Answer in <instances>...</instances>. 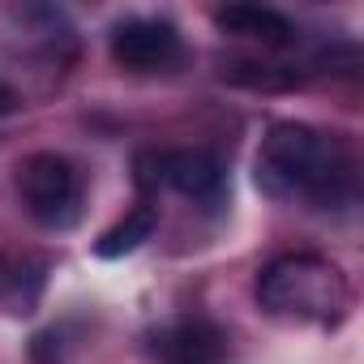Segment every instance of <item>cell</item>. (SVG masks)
Wrapping results in <instances>:
<instances>
[{
  "instance_id": "8992f818",
  "label": "cell",
  "mask_w": 364,
  "mask_h": 364,
  "mask_svg": "<svg viewBox=\"0 0 364 364\" xmlns=\"http://www.w3.org/2000/svg\"><path fill=\"white\" fill-rule=\"evenodd\" d=\"M154 355L163 364H219L223 360V330L206 317L176 321L154 338Z\"/></svg>"
},
{
  "instance_id": "30bf717a",
  "label": "cell",
  "mask_w": 364,
  "mask_h": 364,
  "mask_svg": "<svg viewBox=\"0 0 364 364\" xmlns=\"http://www.w3.org/2000/svg\"><path fill=\"white\" fill-rule=\"evenodd\" d=\"M18 103H22V99H18V90H14L9 82H0V116H9V112H18Z\"/></svg>"
},
{
  "instance_id": "7a4b0ae2",
  "label": "cell",
  "mask_w": 364,
  "mask_h": 364,
  "mask_svg": "<svg viewBox=\"0 0 364 364\" xmlns=\"http://www.w3.org/2000/svg\"><path fill=\"white\" fill-rule=\"evenodd\" d=\"M257 300L274 317L334 326L351 304V287H347L343 270L330 257H321V253H283V257L262 266Z\"/></svg>"
},
{
  "instance_id": "6da1fadb",
  "label": "cell",
  "mask_w": 364,
  "mask_h": 364,
  "mask_svg": "<svg viewBox=\"0 0 364 364\" xmlns=\"http://www.w3.org/2000/svg\"><path fill=\"white\" fill-rule=\"evenodd\" d=\"M253 180L270 202L343 210L355 198V159L338 133L326 137L304 120H279L257 146Z\"/></svg>"
},
{
  "instance_id": "52a82bcc",
  "label": "cell",
  "mask_w": 364,
  "mask_h": 364,
  "mask_svg": "<svg viewBox=\"0 0 364 364\" xmlns=\"http://www.w3.org/2000/svg\"><path fill=\"white\" fill-rule=\"evenodd\" d=\"M215 26L232 39H253L262 48H291L300 39L296 22L279 9H266V5H228L215 14Z\"/></svg>"
},
{
  "instance_id": "277c9868",
  "label": "cell",
  "mask_w": 364,
  "mask_h": 364,
  "mask_svg": "<svg viewBox=\"0 0 364 364\" xmlns=\"http://www.w3.org/2000/svg\"><path fill=\"white\" fill-rule=\"evenodd\" d=\"M112 60L129 73H159L185 56V39L167 18H124L112 26Z\"/></svg>"
},
{
  "instance_id": "9c48e42d",
  "label": "cell",
  "mask_w": 364,
  "mask_h": 364,
  "mask_svg": "<svg viewBox=\"0 0 364 364\" xmlns=\"http://www.w3.org/2000/svg\"><path fill=\"white\" fill-rule=\"evenodd\" d=\"M31 360H35V364H60V334H56V330L35 334V343H31Z\"/></svg>"
},
{
  "instance_id": "3957f363",
  "label": "cell",
  "mask_w": 364,
  "mask_h": 364,
  "mask_svg": "<svg viewBox=\"0 0 364 364\" xmlns=\"http://www.w3.org/2000/svg\"><path fill=\"white\" fill-rule=\"evenodd\" d=\"M18 193L31 219L48 232H69L82 219V176L65 154L39 150L18 163Z\"/></svg>"
},
{
  "instance_id": "ba28073f",
  "label": "cell",
  "mask_w": 364,
  "mask_h": 364,
  "mask_svg": "<svg viewBox=\"0 0 364 364\" xmlns=\"http://www.w3.org/2000/svg\"><path fill=\"white\" fill-rule=\"evenodd\" d=\"M154 228H159V206L137 202V206H133L120 223H112V228L95 240V257H103V262L129 257V253H137V249L154 236Z\"/></svg>"
},
{
  "instance_id": "5b68a950",
  "label": "cell",
  "mask_w": 364,
  "mask_h": 364,
  "mask_svg": "<svg viewBox=\"0 0 364 364\" xmlns=\"http://www.w3.org/2000/svg\"><path fill=\"white\" fill-rule=\"evenodd\" d=\"M159 185H171L202 210H219L228 202V171L210 150H159Z\"/></svg>"
}]
</instances>
